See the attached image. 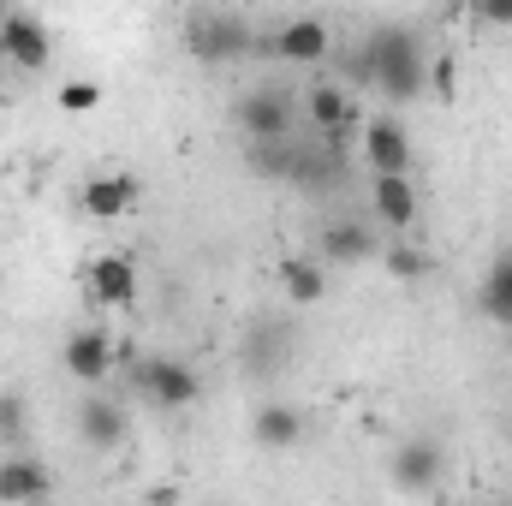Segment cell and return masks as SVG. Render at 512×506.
Segmentation results:
<instances>
[{
  "instance_id": "6da1fadb",
  "label": "cell",
  "mask_w": 512,
  "mask_h": 506,
  "mask_svg": "<svg viewBox=\"0 0 512 506\" xmlns=\"http://www.w3.org/2000/svg\"><path fill=\"white\" fill-rule=\"evenodd\" d=\"M364 54H370L376 90H382L387 102H417V96L429 90V54H423L417 30H405V24H382V30L364 42Z\"/></svg>"
},
{
  "instance_id": "7a4b0ae2",
  "label": "cell",
  "mask_w": 512,
  "mask_h": 506,
  "mask_svg": "<svg viewBox=\"0 0 512 506\" xmlns=\"http://www.w3.org/2000/svg\"><path fill=\"white\" fill-rule=\"evenodd\" d=\"M251 48H256V30L239 12H227V6H197V12L185 18V54H191L197 66H233V60H245Z\"/></svg>"
},
{
  "instance_id": "3957f363",
  "label": "cell",
  "mask_w": 512,
  "mask_h": 506,
  "mask_svg": "<svg viewBox=\"0 0 512 506\" xmlns=\"http://www.w3.org/2000/svg\"><path fill=\"white\" fill-rule=\"evenodd\" d=\"M0 60L18 66V72H48L54 60V36L36 12H6L0 18Z\"/></svg>"
},
{
  "instance_id": "277c9868",
  "label": "cell",
  "mask_w": 512,
  "mask_h": 506,
  "mask_svg": "<svg viewBox=\"0 0 512 506\" xmlns=\"http://www.w3.org/2000/svg\"><path fill=\"white\" fill-rule=\"evenodd\" d=\"M233 126L245 131V137H292L298 126V108H292V96L286 90H245L239 96V108H233Z\"/></svg>"
},
{
  "instance_id": "5b68a950",
  "label": "cell",
  "mask_w": 512,
  "mask_h": 506,
  "mask_svg": "<svg viewBox=\"0 0 512 506\" xmlns=\"http://www.w3.org/2000/svg\"><path fill=\"white\" fill-rule=\"evenodd\" d=\"M441 465H447L441 441H399L393 459H387V483H393L399 495H429V489L441 483Z\"/></svg>"
},
{
  "instance_id": "8992f818",
  "label": "cell",
  "mask_w": 512,
  "mask_h": 506,
  "mask_svg": "<svg viewBox=\"0 0 512 506\" xmlns=\"http://www.w3.org/2000/svg\"><path fill=\"white\" fill-rule=\"evenodd\" d=\"M137 387H143V399H155L161 411H185V405H197V393H203L197 370L179 364V358H149V364L137 370Z\"/></svg>"
},
{
  "instance_id": "52a82bcc",
  "label": "cell",
  "mask_w": 512,
  "mask_h": 506,
  "mask_svg": "<svg viewBox=\"0 0 512 506\" xmlns=\"http://www.w3.org/2000/svg\"><path fill=\"white\" fill-rule=\"evenodd\" d=\"M358 149L370 161V173H411V131L399 126L393 114H376L358 126Z\"/></svg>"
},
{
  "instance_id": "ba28073f",
  "label": "cell",
  "mask_w": 512,
  "mask_h": 506,
  "mask_svg": "<svg viewBox=\"0 0 512 506\" xmlns=\"http://www.w3.org/2000/svg\"><path fill=\"white\" fill-rule=\"evenodd\" d=\"M60 358H66V376L72 381L96 387V381L114 376V334L108 328H72L66 346H60Z\"/></svg>"
},
{
  "instance_id": "9c48e42d",
  "label": "cell",
  "mask_w": 512,
  "mask_h": 506,
  "mask_svg": "<svg viewBox=\"0 0 512 506\" xmlns=\"http://www.w3.org/2000/svg\"><path fill=\"white\" fill-rule=\"evenodd\" d=\"M84 280H90V298L102 304V310H131L137 304V262L120 251L96 256L90 268H84Z\"/></svg>"
},
{
  "instance_id": "30bf717a",
  "label": "cell",
  "mask_w": 512,
  "mask_h": 506,
  "mask_svg": "<svg viewBox=\"0 0 512 506\" xmlns=\"http://www.w3.org/2000/svg\"><path fill=\"white\" fill-rule=\"evenodd\" d=\"M274 54H280L286 66H322V60L334 54V30H328L322 18H292V24L274 30Z\"/></svg>"
},
{
  "instance_id": "8fae6325",
  "label": "cell",
  "mask_w": 512,
  "mask_h": 506,
  "mask_svg": "<svg viewBox=\"0 0 512 506\" xmlns=\"http://www.w3.org/2000/svg\"><path fill=\"white\" fill-rule=\"evenodd\" d=\"M137 203V179L131 173H90L78 191V209L90 221H126V209Z\"/></svg>"
},
{
  "instance_id": "7c38bea8",
  "label": "cell",
  "mask_w": 512,
  "mask_h": 506,
  "mask_svg": "<svg viewBox=\"0 0 512 506\" xmlns=\"http://www.w3.org/2000/svg\"><path fill=\"white\" fill-rule=\"evenodd\" d=\"M370 209L376 221L405 233L417 221V191H411V173H370Z\"/></svg>"
},
{
  "instance_id": "4fadbf2b",
  "label": "cell",
  "mask_w": 512,
  "mask_h": 506,
  "mask_svg": "<svg viewBox=\"0 0 512 506\" xmlns=\"http://www.w3.org/2000/svg\"><path fill=\"white\" fill-rule=\"evenodd\" d=\"M316 256H322L328 268L370 262V256H376V233H370L364 221H328V227H322V245H316Z\"/></svg>"
},
{
  "instance_id": "5bb4252c",
  "label": "cell",
  "mask_w": 512,
  "mask_h": 506,
  "mask_svg": "<svg viewBox=\"0 0 512 506\" xmlns=\"http://www.w3.org/2000/svg\"><path fill=\"white\" fill-rule=\"evenodd\" d=\"M54 495V477L42 459H0V501L6 506H30V501H48Z\"/></svg>"
},
{
  "instance_id": "9a60e30c",
  "label": "cell",
  "mask_w": 512,
  "mask_h": 506,
  "mask_svg": "<svg viewBox=\"0 0 512 506\" xmlns=\"http://www.w3.org/2000/svg\"><path fill=\"white\" fill-rule=\"evenodd\" d=\"M78 435H84V447H96V453H114V447L126 441V411H120L114 399L90 393V399L78 405Z\"/></svg>"
},
{
  "instance_id": "2e32d148",
  "label": "cell",
  "mask_w": 512,
  "mask_h": 506,
  "mask_svg": "<svg viewBox=\"0 0 512 506\" xmlns=\"http://www.w3.org/2000/svg\"><path fill=\"white\" fill-rule=\"evenodd\" d=\"M280 292H286V304H298V310L322 304V298H328V262H322V256H286V262H280Z\"/></svg>"
},
{
  "instance_id": "e0dca14e",
  "label": "cell",
  "mask_w": 512,
  "mask_h": 506,
  "mask_svg": "<svg viewBox=\"0 0 512 506\" xmlns=\"http://www.w3.org/2000/svg\"><path fill=\"white\" fill-rule=\"evenodd\" d=\"M251 441L256 447H268V453L298 447V441H304V411H298V405H256Z\"/></svg>"
},
{
  "instance_id": "ac0fdd59",
  "label": "cell",
  "mask_w": 512,
  "mask_h": 506,
  "mask_svg": "<svg viewBox=\"0 0 512 506\" xmlns=\"http://www.w3.org/2000/svg\"><path fill=\"white\" fill-rule=\"evenodd\" d=\"M477 304H483L489 322L512 328V251L489 262V274H483V286H477Z\"/></svg>"
},
{
  "instance_id": "d6986e66",
  "label": "cell",
  "mask_w": 512,
  "mask_h": 506,
  "mask_svg": "<svg viewBox=\"0 0 512 506\" xmlns=\"http://www.w3.org/2000/svg\"><path fill=\"white\" fill-rule=\"evenodd\" d=\"M286 352H292V334H286L280 322H256L251 346H245V364H251L256 376H268V370H280V364H286Z\"/></svg>"
},
{
  "instance_id": "ffe728a7",
  "label": "cell",
  "mask_w": 512,
  "mask_h": 506,
  "mask_svg": "<svg viewBox=\"0 0 512 506\" xmlns=\"http://www.w3.org/2000/svg\"><path fill=\"white\" fill-rule=\"evenodd\" d=\"M298 143L292 137H251V173L256 179H292Z\"/></svg>"
},
{
  "instance_id": "44dd1931",
  "label": "cell",
  "mask_w": 512,
  "mask_h": 506,
  "mask_svg": "<svg viewBox=\"0 0 512 506\" xmlns=\"http://www.w3.org/2000/svg\"><path fill=\"white\" fill-rule=\"evenodd\" d=\"M54 102H60V114H96L102 108V84L96 78H66Z\"/></svg>"
},
{
  "instance_id": "7402d4cb",
  "label": "cell",
  "mask_w": 512,
  "mask_h": 506,
  "mask_svg": "<svg viewBox=\"0 0 512 506\" xmlns=\"http://www.w3.org/2000/svg\"><path fill=\"white\" fill-rule=\"evenodd\" d=\"M387 274H393V280H423V274H429V256L411 251V245H393V251H387Z\"/></svg>"
},
{
  "instance_id": "603a6c76",
  "label": "cell",
  "mask_w": 512,
  "mask_h": 506,
  "mask_svg": "<svg viewBox=\"0 0 512 506\" xmlns=\"http://www.w3.org/2000/svg\"><path fill=\"white\" fill-rule=\"evenodd\" d=\"M429 90H435L441 102H453V90H459V60H453V54L429 60Z\"/></svg>"
},
{
  "instance_id": "cb8c5ba5",
  "label": "cell",
  "mask_w": 512,
  "mask_h": 506,
  "mask_svg": "<svg viewBox=\"0 0 512 506\" xmlns=\"http://www.w3.org/2000/svg\"><path fill=\"white\" fill-rule=\"evenodd\" d=\"M471 18L495 24V30H512V0H471Z\"/></svg>"
},
{
  "instance_id": "d4e9b609",
  "label": "cell",
  "mask_w": 512,
  "mask_h": 506,
  "mask_svg": "<svg viewBox=\"0 0 512 506\" xmlns=\"http://www.w3.org/2000/svg\"><path fill=\"white\" fill-rule=\"evenodd\" d=\"M12 429H24V399L0 393V435H12Z\"/></svg>"
}]
</instances>
